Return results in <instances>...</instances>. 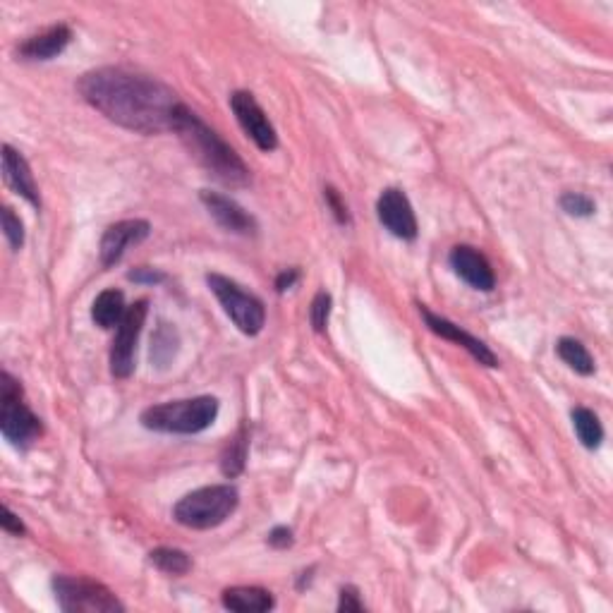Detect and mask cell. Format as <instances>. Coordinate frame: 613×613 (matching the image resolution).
I'll use <instances>...</instances> for the list:
<instances>
[{
	"label": "cell",
	"mask_w": 613,
	"mask_h": 613,
	"mask_svg": "<svg viewBox=\"0 0 613 613\" xmlns=\"http://www.w3.org/2000/svg\"><path fill=\"white\" fill-rule=\"evenodd\" d=\"M199 199H202V204L206 206V211H209V216L214 218V221L223 230L242 235V238H252V235H257V230H259L257 218H254L250 211L242 209L235 199H230L221 192H211V190L199 192Z\"/></svg>",
	"instance_id": "11"
},
{
	"label": "cell",
	"mask_w": 613,
	"mask_h": 613,
	"mask_svg": "<svg viewBox=\"0 0 613 613\" xmlns=\"http://www.w3.org/2000/svg\"><path fill=\"white\" fill-rule=\"evenodd\" d=\"M151 235V226L149 221H142V218H130V221H120L113 223L111 228H106V233H103L101 238V264L106 266H115L123 259V254L127 252V247L137 245V242L147 240Z\"/></svg>",
	"instance_id": "14"
},
{
	"label": "cell",
	"mask_w": 613,
	"mask_h": 613,
	"mask_svg": "<svg viewBox=\"0 0 613 613\" xmlns=\"http://www.w3.org/2000/svg\"><path fill=\"white\" fill-rule=\"evenodd\" d=\"M561 209L566 211L568 216H578V218H587L592 216L594 211H597V204L592 202L587 194L580 192H566L561 197Z\"/></svg>",
	"instance_id": "24"
},
{
	"label": "cell",
	"mask_w": 613,
	"mask_h": 613,
	"mask_svg": "<svg viewBox=\"0 0 613 613\" xmlns=\"http://www.w3.org/2000/svg\"><path fill=\"white\" fill-rule=\"evenodd\" d=\"M53 594L65 613H115L125 611L123 602L108 590L103 582H96L82 575H56L53 578Z\"/></svg>",
	"instance_id": "6"
},
{
	"label": "cell",
	"mask_w": 613,
	"mask_h": 613,
	"mask_svg": "<svg viewBox=\"0 0 613 613\" xmlns=\"http://www.w3.org/2000/svg\"><path fill=\"white\" fill-rule=\"evenodd\" d=\"M269 544L273 549H288V546L293 544V530H288V527H276V530H271L269 534Z\"/></svg>",
	"instance_id": "31"
},
{
	"label": "cell",
	"mask_w": 613,
	"mask_h": 613,
	"mask_svg": "<svg viewBox=\"0 0 613 613\" xmlns=\"http://www.w3.org/2000/svg\"><path fill=\"white\" fill-rule=\"evenodd\" d=\"M0 525H3L5 532L15 534V537H22V534L27 532V527H24L22 520L17 518V515L12 513L8 506H3V520H0Z\"/></svg>",
	"instance_id": "30"
},
{
	"label": "cell",
	"mask_w": 613,
	"mask_h": 613,
	"mask_svg": "<svg viewBox=\"0 0 613 613\" xmlns=\"http://www.w3.org/2000/svg\"><path fill=\"white\" fill-rule=\"evenodd\" d=\"M324 197H326V204L331 206V211H333V216H336V221L338 223H350V216H348V206H345L343 202H341V197H338V192L333 190V187H326L324 190Z\"/></svg>",
	"instance_id": "29"
},
{
	"label": "cell",
	"mask_w": 613,
	"mask_h": 613,
	"mask_svg": "<svg viewBox=\"0 0 613 613\" xmlns=\"http://www.w3.org/2000/svg\"><path fill=\"white\" fill-rule=\"evenodd\" d=\"M420 312H422L424 321H427L429 331L436 333V336L446 338V341H451L455 345H460V348H465L479 364H484V367H491V369L499 367V357L491 352L487 343H482L479 338L472 336V333H467L465 329H460L458 324H453V321H448L446 317H439V314H434L427 305H420Z\"/></svg>",
	"instance_id": "12"
},
{
	"label": "cell",
	"mask_w": 613,
	"mask_h": 613,
	"mask_svg": "<svg viewBox=\"0 0 613 613\" xmlns=\"http://www.w3.org/2000/svg\"><path fill=\"white\" fill-rule=\"evenodd\" d=\"M70 41L72 29L68 24H56V27H48L46 32L29 36V39L17 48V53H20L24 60H53L68 48Z\"/></svg>",
	"instance_id": "16"
},
{
	"label": "cell",
	"mask_w": 613,
	"mask_h": 613,
	"mask_svg": "<svg viewBox=\"0 0 613 613\" xmlns=\"http://www.w3.org/2000/svg\"><path fill=\"white\" fill-rule=\"evenodd\" d=\"M125 312H127L125 295L115 288L103 290V293H99V297L94 300V305H91V319H94L96 326H101V329L106 331L118 329Z\"/></svg>",
	"instance_id": "18"
},
{
	"label": "cell",
	"mask_w": 613,
	"mask_h": 613,
	"mask_svg": "<svg viewBox=\"0 0 613 613\" xmlns=\"http://www.w3.org/2000/svg\"><path fill=\"white\" fill-rule=\"evenodd\" d=\"M221 602L226 609L240 613H264L276 606L271 592L264 587H230L221 594Z\"/></svg>",
	"instance_id": "17"
},
{
	"label": "cell",
	"mask_w": 613,
	"mask_h": 613,
	"mask_svg": "<svg viewBox=\"0 0 613 613\" xmlns=\"http://www.w3.org/2000/svg\"><path fill=\"white\" fill-rule=\"evenodd\" d=\"M247 453H250V436H247V429L240 427L238 434L233 436L226 443V448H223L221 453V472L228 479L238 477L245 472L247 465Z\"/></svg>",
	"instance_id": "19"
},
{
	"label": "cell",
	"mask_w": 613,
	"mask_h": 613,
	"mask_svg": "<svg viewBox=\"0 0 613 613\" xmlns=\"http://www.w3.org/2000/svg\"><path fill=\"white\" fill-rule=\"evenodd\" d=\"M178 343V331H175L173 326L161 324L154 341H151V362L161 369L168 367V362H171L175 352H178Z\"/></svg>",
	"instance_id": "23"
},
{
	"label": "cell",
	"mask_w": 613,
	"mask_h": 613,
	"mask_svg": "<svg viewBox=\"0 0 613 613\" xmlns=\"http://www.w3.org/2000/svg\"><path fill=\"white\" fill-rule=\"evenodd\" d=\"M206 283H209L216 300L221 302L223 312L238 326V331L245 333V336H259L262 333L266 324V307L257 295L242 290L238 283L221 276V273H209Z\"/></svg>",
	"instance_id": "7"
},
{
	"label": "cell",
	"mask_w": 613,
	"mask_h": 613,
	"mask_svg": "<svg viewBox=\"0 0 613 613\" xmlns=\"http://www.w3.org/2000/svg\"><path fill=\"white\" fill-rule=\"evenodd\" d=\"M556 350H558V357H561V360L566 362L573 372H578L582 376L594 374V360H592L590 350H587L580 341H575V338H561L556 345Z\"/></svg>",
	"instance_id": "21"
},
{
	"label": "cell",
	"mask_w": 613,
	"mask_h": 613,
	"mask_svg": "<svg viewBox=\"0 0 613 613\" xmlns=\"http://www.w3.org/2000/svg\"><path fill=\"white\" fill-rule=\"evenodd\" d=\"M149 561L168 575H187L192 568V558L187 556L182 549H173V546H161V549H154L149 554Z\"/></svg>",
	"instance_id": "22"
},
{
	"label": "cell",
	"mask_w": 613,
	"mask_h": 613,
	"mask_svg": "<svg viewBox=\"0 0 613 613\" xmlns=\"http://www.w3.org/2000/svg\"><path fill=\"white\" fill-rule=\"evenodd\" d=\"M573 427H575V434H578L580 443L587 448V451H594V448L602 446L604 427H602V422H599V417L594 415L592 410L575 408L573 410Z\"/></svg>",
	"instance_id": "20"
},
{
	"label": "cell",
	"mask_w": 613,
	"mask_h": 613,
	"mask_svg": "<svg viewBox=\"0 0 613 613\" xmlns=\"http://www.w3.org/2000/svg\"><path fill=\"white\" fill-rule=\"evenodd\" d=\"M376 214H379L381 226L388 233L396 235L400 240H415L417 238V216L412 209L410 199L405 197L403 190L388 187L381 192L379 202H376Z\"/></svg>",
	"instance_id": "10"
},
{
	"label": "cell",
	"mask_w": 613,
	"mask_h": 613,
	"mask_svg": "<svg viewBox=\"0 0 613 613\" xmlns=\"http://www.w3.org/2000/svg\"><path fill=\"white\" fill-rule=\"evenodd\" d=\"M149 314V300H137L135 305L127 307L123 321H120L118 331H115L113 348H111V374L115 379H127L135 372V355L137 341L142 333L144 321Z\"/></svg>",
	"instance_id": "8"
},
{
	"label": "cell",
	"mask_w": 613,
	"mask_h": 613,
	"mask_svg": "<svg viewBox=\"0 0 613 613\" xmlns=\"http://www.w3.org/2000/svg\"><path fill=\"white\" fill-rule=\"evenodd\" d=\"M448 264H451L455 276L463 278L470 288L482 290V293H491V290H494V269H491L489 259L479 250H475V247L455 245L451 254H448Z\"/></svg>",
	"instance_id": "13"
},
{
	"label": "cell",
	"mask_w": 613,
	"mask_h": 613,
	"mask_svg": "<svg viewBox=\"0 0 613 613\" xmlns=\"http://www.w3.org/2000/svg\"><path fill=\"white\" fill-rule=\"evenodd\" d=\"M0 216H3V233L5 240H8V245L12 250H20L24 245V226L20 221V216L15 214V211L10 209V206H3V211H0Z\"/></svg>",
	"instance_id": "25"
},
{
	"label": "cell",
	"mask_w": 613,
	"mask_h": 613,
	"mask_svg": "<svg viewBox=\"0 0 613 613\" xmlns=\"http://www.w3.org/2000/svg\"><path fill=\"white\" fill-rule=\"evenodd\" d=\"M331 295L329 293H317V297L312 300V309H309V321H312L314 331L317 333H324L326 331V324H329V317H331Z\"/></svg>",
	"instance_id": "26"
},
{
	"label": "cell",
	"mask_w": 613,
	"mask_h": 613,
	"mask_svg": "<svg viewBox=\"0 0 613 613\" xmlns=\"http://www.w3.org/2000/svg\"><path fill=\"white\" fill-rule=\"evenodd\" d=\"M238 503V489L230 487V484H214V487H202L182 496L175 503L173 518L182 527H190V530H211V527L226 523L235 513Z\"/></svg>",
	"instance_id": "4"
},
{
	"label": "cell",
	"mask_w": 613,
	"mask_h": 613,
	"mask_svg": "<svg viewBox=\"0 0 613 613\" xmlns=\"http://www.w3.org/2000/svg\"><path fill=\"white\" fill-rule=\"evenodd\" d=\"M218 417V400L214 396H197L187 400L151 405L142 412L139 422L151 432L161 434H202Z\"/></svg>",
	"instance_id": "3"
},
{
	"label": "cell",
	"mask_w": 613,
	"mask_h": 613,
	"mask_svg": "<svg viewBox=\"0 0 613 613\" xmlns=\"http://www.w3.org/2000/svg\"><path fill=\"white\" fill-rule=\"evenodd\" d=\"M82 99L101 115L139 135L173 132L185 103L159 80L123 68H99L82 77Z\"/></svg>",
	"instance_id": "1"
},
{
	"label": "cell",
	"mask_w": 613,
	"mask_h": 613,
	"mask_svg": "<svg viewBox=\"0 0 613 613\" xmlns=\"http://www.w3.org/2000/svg\"><path fill=\"white\" fill-rule=\"evenodd\" d=\"M3 178L12 187V192L20 194L22 199H27L29 204L39 209L41 197L39 187H36L32 168L17 149H12L10 144H3Z\"/></svg>",
	"instance_id": "15"
},
{
	"label": "cell",
	"mask_w": 613,
	"mask_h": 613,
	"mask_svg": "<svg viewBox=\"0 0 613 613\" xmlns=\"http://www.w3.org/2000/svg\"><path fill=\"white\" fill-rule=\"evenodd\" d=\"M127 278H130V281H135V283L156 285V283L166 281V273H161V271H156V269H149V266H139V269L127 273Z\"/></svg>",
	"instance_id": "28"
},
{
	"label": "cell",
	"mask_w": 613,
	"mask_h": 613,
	"mask_svg": "<svg viewBox=\"0 0 613 613\" xmlns=\"http://www.w3.org/2000/svg\"><path fill=\"white\" fill-rule=\"evenodd\" d=\"M230 108H233L235 118H238L245 135L250 137L259 149L266 151V154L278 149L276 127H273L269 115L264 113V108L259 106V101L254 99V94H250V91H235V94L230 96Z\"/></svg>",
	"instance_id": "9"
},
{
	"label": "cell",
	"mask_w": 613,
	"mask_h": 613,
	"mask_svg": "<svg viewBox=\"0 0 613 613\" xmlns=\"http://www.w3.org/2000/svg\"><path fill=\"white\" fill-rule=\"evenodd\" d=\"M297 281H300V269H285L283 273H278L276 290H278V293H285V290L293 288Z\"/></svg>",
	"instance_id": "32"
},
{
	"label": "cell",
	"mask_w": 613,
	"mask_h": 613,
	"mask_svg": "<svg viewBox=\"0 0 613 613\" xmlns=\"http://www.w3.org/2000/svg\"><path fill=\"white\" fill-rule=\"evenodd\" d=\"M338 611L345 613H360L364 611V602L360 599V592H357V587H343L341 590V599H338Z\"/></svg>",
	"instance_id": "27"
},
{
	"label": "cell",
	"mask_w": 613,
	"mask_h": 613,
	"mask_svg": "<svg viewBox=\"0 0 613 613\" xmlns=\"http://www.w3.org/2000/svg\"><path fill=\"white\" fill-rule=\"evenodd\" d=\"M0 432L15 448L32 446L44 432L39 417L24 405L20 381L12 379L10 372L0 374Z\"/></svg>",
	"instance_id": "5"
},
{
	"label": "cell",
	"mask_w": 613,
	"mask_h": 613,
	"mask_svg": "<svg viewBox=\"0 0 613 613\" xmlns=\"http://www.w3.org/2000/svg\"><path fill=\"white\" fill-rule=\"evenodd\" d=\"M173 132L180 137V142L185 144L187 151H190L192 159L197 161L206 173L214 175L218 182H223V185L228 187L250 185V168L240 159L238 151L230 147L228 142H223L221 135H218L216 130H211V127L187 106H182Z\"/></svg>",
	"instance_id": "2"
}]
</instances>
